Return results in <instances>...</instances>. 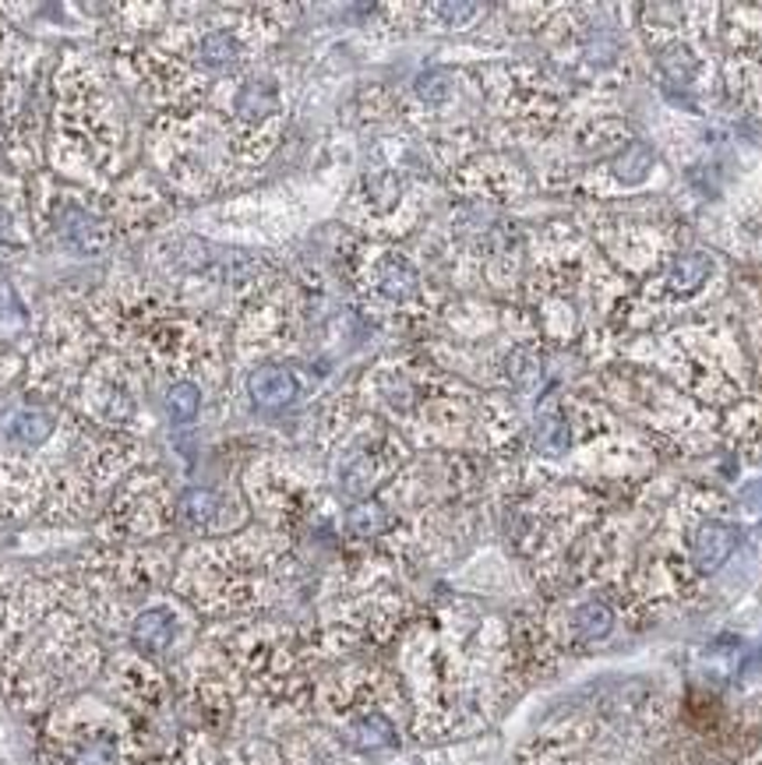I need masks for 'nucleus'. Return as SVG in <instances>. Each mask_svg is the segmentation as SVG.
Instances as JSON below:
<instances>
[{
    "mask_svg": "<svg viewBox=\"0 0 762 765\" xmlns=\"http://www.w3.org/2000/svg\"><path fill=\"white\" fill-rule=\"evenodd\" d=\"M14 240V223L8 213H0V244H11Z\"/></svg>",
    "mask_w": 762,
    "mask_h": 765,
    "instance_id": "9b49d317",
    "label": "nucleus"
},
{
    "mask_svg": "<svg viewBox=\"0 0 762 765\" xmlns=\"http://www.w3.org/2000/svg\"><path fill=\"white\" fill-rule=\"evenodd\" d=\"M50 427H53V420H50L47 413H35V410H29V413H18V416H14L11 434L18 437V442L40 445V442H47Z\"/></svg>",
    "mask_w": 762,
    "mask_h": 765,
    "instance_id": "1a4fd4ad",
    "label": "nucleus"
},
{
    "mask_svg": "<svg viewBox=\"0 0 762 765\" xmlns=\"http://www.w3.org/2000/svg\"><path fill=\"white\" fill-rule=\"evenodd\" d=\"M720 14V79L731 100L762 117V4H723Z\"/></svg>",
    "mask_w": 762,
    "mask_h": 765,
    "instance_id": "f257e3e1",
    "label": "nucleus"
},
{
    "mask_svg": "<svg viewBox=\"0 0 762 765\" xmlns=\"http://www.w3.org/2000/svg\"><path fill=\"white\" fill-rule=\"evenodd\" d=\"M22 329V311H18L11 286L0 279V335H11Z\"/></svg>",
    "mask_w": 762,
    "mask_h": 765,
    "instance_id": "9d476101",
    "label": "nucleus"
},
{
    "mask_svg": "<svg viewBox=\"0 0 762 765\" xmlns=\"http://www.w3.org/2000/svg\"><path fill=\"white\" fill-rule=\"evenodd\" d=\"M297 395V381L282 368H261L251 374V399L261 410H279Z\"/></svg>",
    "mask_w": 762,
    "mask_h": 765,
    "instance_id": "f03ea898",
    "label": "nucleus"
},
{
    "mask_svg": "<svg viewBox=\"0 0 762 765\" xmlns=\"http://www.w3.org/2000/svg\"><path fill=\"white\" fill-rule=\"evenodd\" d=\"M177 635V624H174V614L169 610H145V614L135 621V642L142 649H166L169 642H174Z\"/></svg>",
    "mask_w": 762,
    "mask_h": 765,
    "instance_id": "7ed1b4c3",
    "label": "nucleus"
},
{
    "mask_svg": "<svg viewBox=\"0 0 762 765\" xmlns=\"http://www.w3.org/2000/svg\"><path fill=\"white\" fill-rule=\"evenodd\" d=\"M181 511H184V519H187L190 526H213L216 515H219V497H216L213 490H190V494L184 497Z\"/></svg>",
    "mask_w": 762,
    "mask_h": 765,
    "instance_id": "0eeeda50",
    "label": "nucleus"
},
{
    "mask_svg": "<svg viewBox=\"0 0 762 765\" xmlns=\"http://www.w3.org/2000/svg\"><path fill=\"white\" fill-rule=\"evenodd\" d=\"M272 106H276V85L265 82V79L247 82V89L240 92V100H237V113L247 124H258L261 117H269Z\"/></svg>",
    "mask_w": 762,
    "mask_h": 765,
    "instance_id": "20e7f679",
    "label": "nucleus"
},
{
    "mask_svg": "<svg viewBox=\"0 0 762 765\" xmlns=\"http://www.w3.org/2000/svg\"><path fill=\"white\" fill-rule=\"evenodd\" d=\"M61 234L71 247H82V251H100L103 247V229L85 213H68L61 223Z\"/></svg>",
    "mask_w": 762,
    "mask_h": 765,
    "instance_id": "39448f33",
    "label": "nucleus"
},
{
    "mask_svg": "<svg viewBox=\"0 0 762 765\" xmlns=\"http://www.w3.org/2000/svg\"><path fill=\"white\" fill-rule=\"evenodd\" d=\"M240 56V46L230 32H213L208 40L202 43V64L205 68H213V71H223V68H230L234 61Z\"/></svg>",
    "mask_w": 762,
    "mask_h": 765,
    "instance_id": "423d86ee",
    "label": "nucleus"
},
{
    "mask_svg": "<svg viewBox=\"0 0 762 765\" xmlns=\"http://www.w3.org/2000/svg\"><path fill=\"white\" fill-rule=\"evenodd\" d=\"M198 406H202V395H198L195 385H174V389H169V395H166V413H169L174 424H187V420H195Z\"/></svg>",
    "mask_w": 762,
    "mask_h": 765,
    "instance_id": "6e6552de",
    "label": "nucleus"
}]
</instances>
